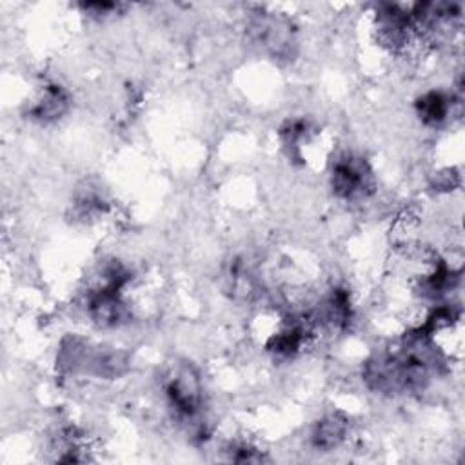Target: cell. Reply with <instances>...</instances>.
I'll return each mask as SVG.
<instances>
[{
  "label": "cell",
  "mask_w": 465,
  "mask_h": 465,
  "mask_svg": "<svg viewBox=\"0 0 465 465\" xmlns=\"http://www.w3.org/2000/svg\"><path fill=\"white\" fill-rule=\"evenodd\" d=\"M67 94L58 85H49L45 87L44 96L33 105L29 114L40 122H51L60 118L67 111Z\"/></svg>",
  "instance_id": "obj_5"
},
{
  "label": "cell",
  "mask_w": 465,
  "mask_h": 465,
  "mask_svg": "<svg viewBox=\"0 0 465 465\" xmlns=\"http://www.w3.org/2000/svg\"><path fill=\"white\" fill-rule=\"evenodd\" d=\"M416 109H418V114L423 124H427L430 127H438L449 118V114L452 111V102L447 94H443L440 91H430L418 100Z\"/></svg>",
  "instance_id": "obj_4"
},
{
  "label": "cell",
  "mask_w": 465,
  "mask_h": 465,
  "mask_svg": "<svg viewBox=\"0 0 465 465\" xmlns=\"http://www.w3.org/2000/svg\"><path fill=\"white\" fill-rule=\"evenodd\" d=\"M349 421L340 412H331L323 416L312 429L311 441L320 450H332L336 449L347 434Z\"/></svg>",
  "instance_id": "obj_3"
},
{
  "label": "cell",
  "mask_w": 465,
  "mask_h": 465,
  "mask_svg": "<svg viewBox=\"0 0 465 465\" xmlns=\"http://www.w3.org/2000/svg\"><path fill=\"white\" fill-rule=\"evenodd\" d=\"M332 191L349 202L365 200L372 194L376 182L369 163L354 154H343L332 163L331 173Z\"/></svg>",
  "instance_id": "obj_1"
},
{
  "label": "cell",
  "mask_w": 465,
  "mask_h": 465,
  "mask_svg": "<svg viewBox=\"0 0 465 465\" xmlns=\"http://www.w3.org/2000/svg\"><path fill=\"white\" fill-rule=\"evenodd\" d=\"M165 394L174 412L183 420H193L202 407V387L196 371L187 365H176L165 380Z\"/></svg>",
  "instance_id": "obj_2"
}]
</instances>
